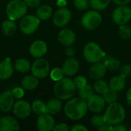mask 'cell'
<instances>
[{
    "instance_id": "cell-1",
    "label": "cell",
    "mask_w": 131,
    "mask_h": 131,
    "mask_svg": "<svg viewBox=\"0 0 131 131\" xmlns=\"http://www.w3.org/2000/svg\"><path fill=\"white\" fill-rule=\"evenodd\" d=\"M87 101L81 97L70 99L64 108L67 117L72 121H79L82 119L88 111Z\"/></svg>"
},
{
    "instance_id": "cell-2",
    "label": "cell",
    "mask_w": 131,
    "mask_h": 131,
    "mask_svg": "<svg viewBox=\"0 0 131 131\" xmlns=\"http://www.w3.org/2000/svg\"><path fill=\"white\" fill-rule=\"evenodd\" d=\"M76 89L74 81L68 77L56 81L54 85V93L60 100L71 99L74 95Z\"/></svg>"
},
{
    "instance_id": "cell-3",
    "label": "cell",
    "mask_w": 131,
    "mask_h": 131,
    "mask_svg": "<svg viewBox=\"0 0 131 131\" xmlns=\"http://www.w3.org/2000/svg\"><path fill=\"white\" fill-rule=\"evenodd\" d=\"M105 121L111 125L121 124L126 117L124 107L119 103L114 102L110 104L104 114Z\"/></svg>"
},
{
    "instance_id": "cell-4",
    "label": "cell",
    "mask_w": 131,
    "mask_h": 131,
    "mask_svg": "<svg viewBox=\"0 0 131 131\" xmlns=\"http://www.w3.org/2000/svg\"><path fill=\"white\" fill-rule=\"evenodd\" d=\"M28 6L23 0H11L5 8V13L8 19L16 21L26 15Z\"/></svg>"
},
{
    "instance_id": "cell-5",
    "label": "cell",
    "mask_w": 131,
    "mask_h": 131,
    "mask_svg": "<svg viewBox=\"0 0 131 131\" xmlns=\"http://www.w3.org/2000/svg\"><path fill=\"white\" fill-rule=\"evenodd\" d=\"M85 60L89 63H97L104 59L106 56L105 52L100 45L95 42H88L84 48L83 51Z\"/></svg>"
},
{
    "instance_id": "cell-6",
    "label": "cell",
    "mask_w": 131,
    "mask_h": 131,
    "mask_svg": "<svg viewBox=\"0 0 131 131\" xmlns=\"http://www.w3.org/2000/svg\"><path fill=\"white\" fill-rule=\"evenodd\" d=\"M40 22L41 20L36 15H25L21 18L19 28L25 35H31L38 30Z\"/></svg>"
},
{
    "instance_id": "cell-7",
    "label": "cell",
    "mask_w": 131,
    "mask_h": 131,
    "mask_svg": "<svg viewBox=\"0 0 131 131\" xmlns=\"http://www.w3.org/2000/svg\"><path fill=\"white\" fill-rule=\"evenodd\" d=\"M102 17L97 10H91L87 12L81 18V24L83 27L88 30H94L99 27L101 24Z\"/></svg>"
},
{
    "instance_id": "cell-8",
    "label": "cell",
    "mask_w": 131,
    "mask_h": 131,
    "mask_svg": "<svg viewBox=\"0 0 131 131\" xmlns=\"http://www.w3.org/2000/svg\"><path fill=\"white\" fill-rule=\"evenodd\" d=\"M49 62L42 58H35L31 66V74L38 78H45L50 73Z\"/></svg>"
},
{
    "instance_id": "cell-9",
    "label": "cell",
    "mask_w": 131,
    "mask_h": 131,
    "mask_svg": "<svg viewBox=\"0 0 131 131\" xmlns=\"http://www.w3.org/2000/svg\"><path fill=\"white\" fill-rule=\"evenodd\" d=\"M114 22L118 25L127 24L131 19V8L126 5H119L112 13Z\"/></svg>"
},
{
    "instance_id": "cell-10",
    "label": "cell",
    "mask_w": 131,
    "mask_h": 131,
    "mask_svg": "<svg viewBox=\"0 0 131 131\" xmlns=\"http://www.w3.org/2000/svg\"><path fill=\"white\" fill-rule=\"evenodd\" d=\"M71 19V11L65 8L61 7L58 9L55 13L52 15V21L55 26L62 28L67 25Z\"/></svg>"
},
{
    "instance_id": "cell-11",
    "label": "cell",
    "mask_w": 131,
    "mask_h": 131,
    "mask_svg": "<svg viewBox=\"0 0 131 131\" xmlns=\"http://www.w3.org/2000/svg\"><path fill=\"white\" fill-rule=\"evenodd\" d=\"M31 111V105L27 101L21 99H19L15 102L12 108L14 115L19 119H25L28 117Z\"/></svg>"
},
{
    "instance_id": "cell-12",
    "label": "cell",
    "mask_w": 131,
    "mask_h": 131,
    "mask_svg": "<svg viewBox=\"0 0 131 131\" xmlns=\"http://www.w3.org/2000/svg\"><path fill=\"white\" fill-rule=\"evenodd\" d=\"M36 126L38 130L40 131L53 130L55 126V121L51 114L45 113L38 115L36 121Z\"/></svg>"
},
{
    "instance_id": "cell-13",
    "label": "cell",
    "mask_w": 131,
    "mask_h": 131,
    "mask_svg": "<svg viewBox=\"0 0 131 131\" xmlns=\"http://www.w3.org/2000/svg\"><path fill=\"white\" fill-rule=\"evenodd\" d=\"M15 97L12 91H5L0 94V111L4 113L11 111L15 104Z\"/></svg>"
},
{
    "instance_id": "cell-14",
    "label": "cell",
    "mask_w": 131,
    "mask_h": 131,
    "mask_svg": "<svg viewBox=\"0 0 131 131\" xmlns=\"http://www.w3.org/2000/svg\"><path fill=\"white\" fill-rule=\"evenodd\" d=\"M48 51V46L45 41L42 40H35L33 41L29 48L30 54L35 58L44 57Z\"/></svg>"
},
{
    "instance_id": "cell-15",
    "label": "cell",
    "mask_w": 131,
    "mask_h": 131,
    "mask_svg": "<svg viewBox=\"0 0 131 131\" xmlns=\"http://www.w3.org/2000/svg\"><path fill=\"white\" fill-rule=\"evenodd\" d=\"M105 101L103 97L97 94H93L88 101V108L93 113L101 112L105 107Z\"/></svg>"
},
{
    "instance_id": "cell-16",
    "label": "cell",
    "mask_w": 131,
    "mask_h": 131,
    "mask_svg": "<svg viewBox=\"0 0 131 131\" xmlns=\"http://www.w3.org/2000/svg\"><path fill=\"white\" fill-rule=\"evenodd\" d=\"M58 39L61 45L66 47L72 46L76 41V35L70 28H63L59 31Z\"/></svg>"
},
{
    "instance_id": "cell-17",
    "label": "cell",
    "mask_w": 131,
    "mask_h": 131,
    "mask_svg": "<svg viewBox=\"0 0 131 131\" xmlns=\"http://www.w3.org/2000/svg\"><path fill=\"white\" fill-rule=\"evenodd\" d=\"M79 61L74 57H68L67 59H65L62 65L64 75L67 76H73L76 74L79 70Z\"/></svg>"
},
{
    "instance_id": "cell-18",
    "label": "cell",
    "mask_w": 131,
    "mask_h": 131,
    "mask_svg": "<svg viewBox=\"0 0 131 131\" xmlns=\"http://www.w3.org/2000/svg\"><path fill=\"white\" fill-rule=\"evenodd\" d=\"M19 129V123L15 117L5 116L0 118V131H18Z\"/></svg>"
},
{
    "instance_id": "cell-19",
    "label": "cell",
    "mask_w": 131,
    "mask_h": 131,
    "mask_svg": "<svg viewBox=\"0 0 131 131\" xmlns=\"http://www.w3.org/2000/svg\"><path fill=\"white\" fill-rule=\"evenodd\" d=\"M14 73V66L10 58H6L0 62V80L5 81L10 78Z\"/></svg>"
},
{
    "instance_id": "cell-20",
    "label": "cell",
    "mask_w": 131,
    "mask_h": 131,
    "mask_svg": "<svg viewBox=\"0 0 131 131\" xmlns=\"http://www.w3.org/2000/svg\"><path fill=\"white\" fill-rule=\"evenodd\" d=\"M107 70V69L104 63H101L100 61L97 63H94L93 65L90 68L89 75L91 78V79L94 81H97L102 79L104 77Z\"/></svg>"
},
{
    "instance_id": "cell-21",
    "label": "cell",
    "mask_w": 131,
    "mask_h": 131,
    "mask_svg": "<svg viewBox=\"0 0 131 131\" xmlns=\"http://www.w3.org/2000/svg\"><path fill=\"white\" fill-rule=\"evenodd\" d=\"M21 84L25 90L33 91L38 85V78L34 76L32 74L31 75H26L22 78Z\"/></svg>"
},
{
    "instance_id": "cell-22",
    "label": "cell",
    "mask_w": 131,
    "mask_h": 131,
    "mask_svg": "<svg viewBox=\"0 0 131 131\" xmlns=\"http://www.w3.org/2000/svg\"><path fill=\"white\" fill-rule=\"evenodd\" d=\"M17 30V25L15 21L6 19L2 23V31L5 36H12Z\"/></svg>"
},
{
    "instance_id": "cell-23",
    "label": "cell",
    "mask_w": 131,
    "mask_h": 131,
    "mask_svg": "<svg viewBox=\"0 0 131 131\" xmlns=\"http://www.w3.org/2000/svg\"><path fill=\"white\" fill-rule=\"evenodd\" d=\"M47 113L54 115L59 113L62 109V103L59 98H53L46 103Z\"/></svg>"
},
{
    "instance_id": "cell-24",
    "label": "cell",
    "mask_w": 131,
    "mask_h": 131,
    "mask_svg": "<svg viewBox=\"0 0 131 131\" xmlns=\"http://www.w3.org/2000/svg\"><path fill=\"white\" fill-rule=\"evenodd\" d=\"M35 15L41 21L48 20L52 16V8L50 5H42L41 6L39 5L36 9Z\"/></svg>"
},
{
    "instance_id": "cell-25",
    "label": "cell",
    "mask_w": 131,
    "mask_h": 131,
    "mask_svg": "<svg viewBox=\"0 0 131 131\" xmlns=\"http://www.w3.org/2000/svg\"><path fill=\"white\" fill-rule=\"evenodd\" d=\"M109 88L116 91H121L124 89L126 86V81L122 76H115L112 78L109 81Z\"/></svg>"
},
{
    "instance_id": "cell-26",
    "label": "cell",
    "mask_w": 131,
    "mask_h": 131,
    "mask_svg": "<svg viewBox=\"0 0 131 131\" xmlns=\"http://www.w3.org/2000/svg\"><path fill=\"white\" fill-rule=\"evenodd\" d=\"M31 64L25 58H18L15 61L14 68L20 73H27L31 70Z\"/></svg>"
},
{
    "instance_id": "cell-27",
    "label": "cell",
    "mask_w": 131,
    "mask_h": 131,
    "mask_svg": "<svg viewBox=\"0 0 131 131\" xmlns=\"http://www.w3.org/2000/svg\"><path fill=\"white\" fill-rule=\"evenodd\" d=\"M31 105V111L37 115H41L47 113L46 104L41 100L39 99L35 100Z\"/></svg>"
},
{
    "instance_id": "cell-28",
    "label": "cell",
    "mask_w": 131,
    "mask_h": 131,
    "mask_svg": "<svg viewBox=\"0 0 131 131\" xmlns=\"http://www.w3.org/2000/svg\"><path fill=\"white\" fill-rule=\"evenodd\" d=\"M104 58L105 59L103 63L106 66L107 69L110 71H117L120 68L121 63L117 59L111 57H104Z\"/></svg>"
},
{
    "instance_id": "cell-29",
    "label": "cell",
    "mask_w": 131,
    "mask_h": 131,
    "mask_svg": "<svg viewBox=\"0 0 131 131\" xmlns=\"http://www.w3.org/2000/svg\"><path fill=\"white\" fill-rule=\"evenodd\" d=\"M103 97L105 101V102L107 104H112L114 102H117V98H118V94H117V91L111 89V88H108L104 94H103Z\"/></svg>"
},
{
    "instance_id": "cell-30",
    "label": "cell",
    "mask_w": 131,
    "mask_h": 131,
    "mask_svg": "<svg viewBox=\"0 0 131 131\" xmlns=\"http://www.w3.org/2000/svg\"><path fill=\"white\" fill-rule=\"evenodd\" d=\"M94 88H92L89 84H87L84 88L78 90L79 97H81L87 101L94 94Z\"/></svg>"
},
{
    "instance_id": "cell-31",
    "label": "cell",
    "mask_w": 131,
    "mask_h": 131,
    "mask_svg": "<svg viewBox=\"0 0 131 131\" xmlns=\"http://www.w3.org/2000/svg\"><path fill=\"white\" fill-rule=\"evenodd\" d=\"M111 0H90V5L97 11H102L107 8Z\"/></svg>"
},
{
    "instance_id": "cell-32",
    "label": "cell",
    "mask_w": 131,
    "mask_h": 131,
    "mask_svg": "<svg viewBox=\"0 0 131 131\" xmlns=\"http://www.w3.org/2000/svg\"><path fill=\"white\" fill-rule=\"evenodd\" d=\"M108 88H109V85L107 84V82L105 81H104L102 79L96 81V82L94 83V91L100 94H103Z\"/></svg>"
},
{
    "instance_id": "cell-33",
    "label": "cell",
    "mask_w": 131,
    "mask_h": 131,
    "mask_svg": "<svg viewBox=\"0 0 131 131\" xmlns=\"http://www.w3.org/2000/svg\"><path fill=\"white\" fill-rule=\"evenodd\" d=\"M64 73L63 71L62 68H54L52 70L50 71L49 73V76L51 78V79L54 81H58L61 79H62L64 78Z\"/></svg>"
},
{
    "instance_id": "cell-34",
    "label": "cell",
    "mask_w": 131,
    "mask_h": 131,
    "mask_svg": "<svg viewBox=\"0 0 131 131\" xmlns=\"http://www.w3.org/2000/svg\"><path fill=\"white\" fill-rule=\"evenodd\" d=\"M119 35L124 40H129L131 38V28L127 24L121 25L119 27Z\"/></svg>"
},
{
    "instance_id": "cell-35",
    "label": "cell",
    "mask_w": 131,
    "mask_h": 131,
    "mask_svg": "<svg viewBox=\"0 0 131 131\" xmlns=\"http://www.w3.org/2000/svg\"><path fill=\"white\" fill-rule=\"evenodd\" d=\"M91 123L94 127H95L98 129L100 127H101L102 125H104L107 122L105 121L104 115L97 114V115H94L92 117V118L91 120Z\"/></svg>"
},
{
    "instance_id": "cell-36",
    "label": "cell",
    "mask_w": 131,
    "mask_h": 131,
    "mask_svg": "<svg viewBox=\"0 0 131 131\" xmlns=\"http://www.w3.org/2000/svg\"><path fill=\"white\" fill-rule=\"evenodd\" d=\"M73 4L79 10H86L90 5V0H73Z\"/></svg>"
},
{
    "instance_id": "cell-37",
    "label": "cell",
    "mask_w": 131,
    "mask_h": 131,
    "mask_svg": "<svg viewBox=\"0 0 131 131\" xmlns=\"http://www.w3.org/2000/svg\"><path fill=\"white\" fill-rule=\"evenodd\" d=\"M120 75L124 78H127L131 75V65L130 64H125L120 68Z\"/></svg>"
},
{
    "instance_id": "cell-38",
    "label": "cell",
    "mask_w": 131,
    "mask_h": 131,
    "mask_svg": "<svg viewBox=\"0 0 131 131\" xmlns=\"http://www.w3.org/2000/svg\"><path fill=\"white\" fill-rule=\"evenodd\" d=\"M74 83L75 84V87L78 90L84 88L85 85H87V79L84 76H78L74 79Z\"/></svg>"
},
{
    "instance_id": "cell-39",
    "label": "cell",
    "mask_w": 131,
    "mask_h": 131,
    "mask_svg": "<svg viewBox=\"0 0 131 131\" xmlns=\"http://www.w3.org/2000/svg\"><path fill=\"white\" fill-rule=\"evenodd\" d=\"M12 93L15 99H21L25 95V89L22 87H16L12 90Z\"/></svg>"
},
{
    "instance_id": "cell-40",
    "label": "cell",
    "mask_w": 131,
    "mask_h": 131,
    "mask_svg": "<svg viewBox=\"0 0 131 131\" xmlns=\"http://www.w3.org/2000/svg\"><path fill=\"white\" fill-rule=\"evenodd\" d=\"M28 7L30 8H38L40 5L41 0H23Z\"/></svg>"
},
{
    "instance_id": "cell-41",
    "label": "cell",
    "mask_w": 131,
    "mask_h": 131,
    "mask_svg": "<svg viewBox=\"0 0 131 131\" xmlns=\"http://www.w3.org/2000/svg\"><path fill=\"white\" fill-rule=\"evenodd\" d=\"M53 130L54 131H68L69 130V127L68 126L64 124V123H60L58 124H56L53 129Z\"/></svg>"
},
{
    "instance_id": "cell-42",
    "label": "cell",
    "mask_w": 131,
    "mask_h": 131,
    "mask_svg": "<svg viewBox=\"0 0 131 131\" xmlns=\"http://www.w3.org/2000/svg\"><path fill=\"white\" fill-rule=\"evenodd\" d=\"M75 52H76L75 49L71 46L67 47V48L64 50V54L68 57H74V55L75 54Z\"/></svg>"
},
{
    "instance_id": "cell-43",
    "label": "cell",
    "mask_w": 131,
    "mask_h": 131,
    "mask_svg": "<svg viewBox=\"0 0 131 131\" xmlns=\"http://www.w3.org/2000/svg\"><path fill=\"white\" fill-rule=\"evenodd\" d=\"M71 131H87L88 130V128L82 125V124H76L74 125L71 129Z\"/></svg>"
},
{
    "instance_id": "cell-44",
    "label": "cell",
    "mask_w": 131,
    "mask_h": 131,
    "mask_svg": "<svg viewBox=\"0 0 131 131\" xmlns=\"http://www.w3.org/2000/svg\"><path fill=\"white\" fill-rule=\"evenodd\" d=\"M98 130L101 131H112L113 130V126L108 123H106L104 125H102L101 127H100L98 128Z\"/></svg>"
},
{
    "instance_id": "cell-45",
    "label": "cell",
    "mask_w": 131,
    "mask_h": 131,
    "mask_svg": "<svg viewBox=\"0 0 131 131\" xmlns=\"http://www.w3.org/2000/svg\"><path fill=\"white\" fill-rule=\"evenodd\" d=\"M113 130L114 131H126L127 128L125 126L122 125V124H116L114 127H113ZM112 130V131H113Z\"/></svg>"
},
{
    "instance_id": "cell-46",
    "label": "cell",
    "mask_w": 131,
    "mask_h": 131,
    "mask_svg": "<svg viewBox=\"0 0 131 131\" xmlns=\"http://www.w3.org/2000/svg\"><path fill=\"white\" fill-rule=\"evenodd\" d=\"M131 0H113V2L118 5H126Z\"/></svg>"
},
{
    "instance_id": "cell-47",
    "label": "cell",
    "mask_w": 131,
    "mask_h": 131,
    "mask_svg": "<svg viewBox=\"0 0 131 131\" xmlns=\"http://www.w3.org/2000/svg\"><path fill=\"white\" fill-rule=\"evenodd\" d=\"M127 102L129 105H131V88L127 92Z\"/></svg>"
},
{
    "instance_id": "cell-48",
    "label": "cell",
    "mask_w": 131,
    "mask_h": 131,
    "mask_svg": "<svg viewBox=\"0 0 131 131\" xmlns=\"http://www.w3.org/2000/svg\"><path fill=\"white\" fill-rule=\"evenodd\" d=\"M66 5H67L66 0H58V1H57V5L59 6L60 8H61V7H65Z\"/></svg>"
},
{
    "instance_id": "cell-49",
    "label": "cell",
    "mask_w": 131,
    "mask_h": 131,
    "mask_svg": "<svg viewBox=\"0 0 131 131\" xmlns=\"http://www.w3.org/2000/svg\"><path fill=\"white\" fill-rule=\"evenodd\" d=\"M129 130H130V131H131V127H130V129H129Z\"/></svg>"
}]
</instances>
